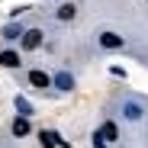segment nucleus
Returning <instances> with one entry per match:
<instances>
[{
    "mask_svg": "<svg viewBox=\"0 0 148 148\" xmlns=\"http://www.w3.org/2000/svg\"><path fill=\"white\" fill-rule=\"evenodd\" d=\"M29 84L36 90H45V87H52V74H45V71H29Z\"/></svg>",
    "mask_w": 148,
    "mask_h": 148,
    "instance_id": "nucleus-1",
    "label": "nucleus"
},
{
    "mask_svg": "<svg viewBox=\"0 0 148 148\" xmlns=\"http://www.w3.org/2000/svg\"><path fill=\"white\" fill-rule=\"evenodd\" d=\"M42 45V29H29V32H23V48L26 52H32V48Z\"/></svg>",
    "mask_w": 148,
    "mask_h": 148,
    "instance_id": "nucleus-2",
    "label": "nucleus"
},
{
    "mask_svg": "<svg viewBox=\"0 0 148 148\" xmlns=\"http://www.w3.org/2000/svg\"><path fill=\"white\" fill-rule=\"evenodd\" d=\"M100 45H103V48H122V36H116V32H103V36H100Z\"/></svg>",
    "mask_w": 148,
    "mask_h": 148,
    "instance_id": "nucleus-3",
    "label": "nucleus"
},
{
    "mask_svg": "<svg viewBox=\"0 0 148 148\" xmlns=\"http://www.w3.org/2000/svg\"><path fill=\"white\" fill-rule=\"evenodd\" d=\"M39 142H42V148H58L61 138H58L55 132H45V129H42V132H39Z\"/></svg>",
    "mask_w": 148,
    "mask_h": 148,
    "instance_id": "nucleus-4",
    "label": "nucleus"
},
{
    "mask_svg": "<svg viewBox=\"0 0 148 148\" xmlns=\"http://www.w3.org/2000/svg\"><path fill=\"white\" fill-rule=\"evenodd\" d=\"M0 64H3V68H19L23 61H19L16 52H0Z\"/></svg>",
    "mask_w": 148,
    "mask_h": 148,
    "instance_id": "nucleus-5",
    "label": "nucleus"
},
{
    "mask_svg": "<svg viewBox=\"0 0 148 148\" xmlns=\"http://www.w3.org/2000/svg\"><path fill=\"white\" fill-rule=\"evenodd\" d=\"M13 135H19V138H23V135H29V119L16 116V119H13Z\"/></svg>",
    "mask_w": 148,
    "mask_h": 148,
    "instance_id": "nucleus-6",
    "label": "nucleus"
},
{
    "mask_svg": "<svg viewBox=\"0 0 148 148\" xmlns=\"http://www.w3.org/2000/svg\"><path fill=\"white\" fill-rule=\"evenodd\" d=\"M97 135H100V142H113V138H116V135H119V129H116V126H113V122H106V126H103V129H100V132H97Z\"/></svg>",
    "mask_w": 148,
    "mask_h": 148,
    "instance_id": "nucleus-7",
    "label": "nucleus"
},
{
    "mask_svg": "<svg viewBox=\"0 0 148 148\" xmlns=\"http://www.w3.org/2000/svg\"><path fill=\"white\" fill-rule=\"evenodd\" d=\"M52 84H58L61 90H71V87H74V81H71V74H58V77H52Z\"/></svg>",
    "mask_w": 148,
    "mask_h": 148,
    "instance_id": "nucleus-8",
    "label": "nucleus"
},
{
    "mask_svg": "<svg viewBox=\"0 0 148 148\" xmlns=\"http://www.w3.org/2000/svg\"><path fill=\"white\" fill-rule=\"evenodd\" d=\"M74 13H77V7H74V3H64V7L58 10V19H74Z\"/></svg>",
    "mask_w": 148,
    "mask_h": 148,
    "instance_id": "nucleus-9",
    "label": "nucleus"
},
{
    "mask_svg": "<svg viewBox=\"0 0 148 148\" xmlns=\"http://www.w3.org/2000/svg\"><path fill=\"white\" fill-rule=\"evenodd\" d=\"M126 116H129V119H138V116H142V106H138V103H126Z\"/></svg>",
    "mask_w": 148,
    "mask_h": 148,
    "instance_id": "nucleus-10",
    "label": "nucleus"
},
{
    "mask_svg": "<svg viewBox=\"0 0 148 148\" xmlns=\"http://www.w3.org/2000/svg\"><path fill=\"white\" fill-rule=\"evenodd\" d=\"M19 36H23L19 26H7V29H3V39H19Z\"/></svg>",
    "mask_w": 148,
    "mask_h": 148,
    "instance_id": "nucleus-11",
    "label": "nucleus"
},
{
    "mask_svg": "<svg viewBox=\"0 0 148 148\" xmlns=\"http://www.w3.org/2000/svg\"><path fill=\"white\" fill-rule=\"evenodd\" d=\"M16 110H19V116H23V119H26V116H29V113H32V110H29V103H26V100H16Z\"/></svg>",
    "mask_w": 148,
    "mask_h": 148,
    "instance_id": "nucleus-12",
    "label": "nucleus"
}]
</instances>
